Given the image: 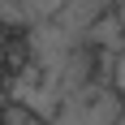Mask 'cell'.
Here are the masks:
<instances>
[{"mask_svg":"<svg viewBox=\"0 0 125 125\" xmlns=\"http://www.w3.org/2000/svg\"><path fill=\"white\" fill-rule=\"evenodd\" d=\"M125 104L116 99V91L108 82H82V86L65 91L61 104H56V112L48 116V125H112L121 116Z\"/></svg>","mask_w":125,"mask_h":125,"instance_id":"obj_1","label":"cell"},{"mask_svg":"<svg viewBox=\"0 0 125 125\" xmlns=\"http://www.w3.org/2000/svg\"><path fill=\"white\" fill-rule=\"evenodd\" d=\"M82 39L95 43V48H104L108 56H121V52H125V30H121V22L112 17V9L104 13V17H95V22L86 26V35H82Z\"/></svg>","mask_w":125,"mask_h":125,"instance_id":"obj_2","label":"cell"},{"mask_svg":"<svg viewBox=\"0 0 125 125\" xmlns=\"http://www.w3.org/2000/svg\"><path fill=\"white\" fill-rule=\"evenodd\" d=\"M0 125H48V121L30 112L26 104H9V108H0Z\"/></svg>","mask_w":125,"mask_h":125,"instance_id":"obj_3","label":"cell"},{"mask_svg":"<svg viewBox=\"0 0 125 125\" xmlns=\"http://www.w3.org/2000/svg\"><path fill=\"white\" fill-rule=\"evenodd\" d=\"M108 86H112V91H116V99L125 104V52L112 61V69H108Z\"/></svg>","mask_w":125,"mask_h":125,"instance_id":"obj_4","label":"cell"},{"mask_svg":"<svg viewBox=\"0 0 125 125\" xmlns=\"http://www.w3.org/2000/svg\"><path fill=\"white\" fill-rule=\"evenodd\" d=\"M112 17L121 22V30H125V0H112Z\"/></svg>","mask_w":125,"mask_h":125,"instance_id":"obj_5","label":"cell"},{"mask_svg":"<svg viewBox=\"0 0 125 125\" xmlns=\"http://www.w3.org/2000/svg\"><path fill=\"white\" fill-rule=\"evenodd\" d=\"M4 73H9V52H4V43H0V82H4Z\"/></svg>","mask_w":125,"mask_h":125,"instance_id":"obj_6","label":"cell"},{"mask_svg":"<svg viewBox=\"0 0 125 125\" xmlns=\"http://www.w3.org/2000/svg\"><path fill=\"white\" fill-rule=\"evenodd\" d=\"M112 125H125V108H121V116H116V121H112Z\"/></svg>","mask_w":125,"mask_h":125,"instance_id":"obj_7","label":"cell"},{"mask_svg":"<svg viewBox=\"0 0 125 125\" xmlns=\"http://www.w3.org/2000/svg\"><path fill=\"white\" fill-rule=\"evenodd\" d=\"M0 108H4V104H0Z\"/></svg>","mask_w":125,"mask_h":125,"instance_id":"obj_8","label":"cell"}]
</instances>
